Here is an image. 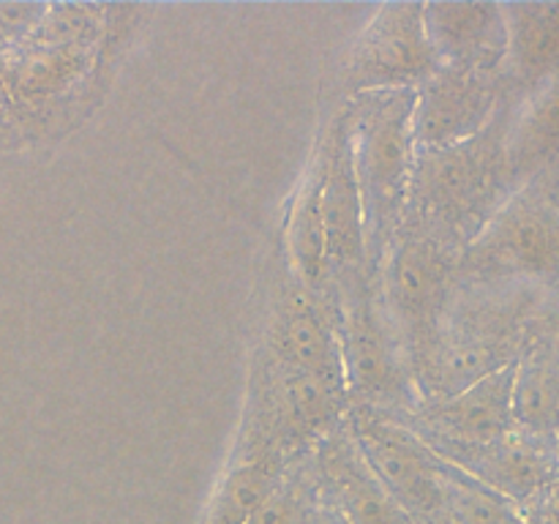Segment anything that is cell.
<instances>
[{
	"label": "cell",
	"mask_w": 559,
	"mask_h": 524,
	"mask_svg": "<svg viewBox=\"0 0 559 524\" xmlns=\"http://www.w3.org/2000/svg\"><path fill=\"white\" fill-rule=\"evenodd\" d=\"M555 287L469 284L459 278L429 342L409 358L420 398H442L516 364Z\"/></svg>",
	"instance_id": "obj_1"
},
{
	"label": "cell",
	"mask_w": 559,
	"mask_h": 524,
	"mask_svg": "<svg viewBox=\"0 0 559 524\" xmlns=\"http://www.w3.org/2000/svg\"><path fill=\"white\" fill-rule=\"evenodd\" d=\"M511 104L480 134L445 147H418L404 218L462 251L513 194L506 162Z\"/></svg>",
	"instance_id": "obj_2"
},
{
	"label": "cell",
	"mask_w": 559,
	"mask_h": 524,
	"mask_svg": "<svg viewBox=\"0 0 559 524\" xmlns=\"http://www.w3.org/2000/svg\"><path fill=\"white\" fill-rule=\"evenodd\" d=\"M349 147L364 207L366 246L371 271L385 254L407 213L418 142L413 134L415 91L369 93L347 98Z\"/></svg>",
	"instance_id": "obj_3"
},
{
	"label": "cell",
	"mask_w": 559,
	"mask_h": 524,
	"mask_svg": "<svg viewBox=\"0 0 559 524\" xmlns=\"http://www.w3.org/2000/svg\"><path fill=\"white\" fill-rule=\"evenodd\" d=\"M349 407V396L309 371L278 364L260 349L251 366L243 424L233 458L293 462L325 440Z\"/></svg>",
	"instance_id": "obj_4"
},
{
	"label": "cell",
	"mask_w": 559,
	"mask_h": 524,
	"mask_svg": "<svg viewBox=\"0 0 559 524\" xmlns=\"http://www.w3.org/2000/svg\"><path fill=\"white\" fill-rule=\"evenodd\" d=\"M559 260L557 169L519 186L459 254L469 284L555 287Z\"/></svg>",
	"instance_id": "obj_5"
},
{
	"label": "cell",
	"mask_w": 559,
	"mask_h": 524,
	"mask_svg": "<svg viewBox=\"0 0 559 524\" xmlns=\"http://www.w3.org/2000/svg\"><path fill=\"white\" fill-rule=\"evenodd\" d=\"M459 254L435 233L404 218L374 271L377 293L404 344L407 360L435 333L459 287Z\"/></svg>",
	"instance_id": "obj_6"
},
{
	"label": "cell",
	"mask_w": 559,
	"mask_h": 524,
	"mask_svg": "<svg viewBox=\"0 0 559 524\" xmlns=\"http://www.w3.org/2000/svg\"><path fill=\"white\" fill-rule=\"evenodd\" d=\"M338 338L349 404L407 413L420 402L407 353L374 278L338 306Z\"/></svg>",
	"instance_id": "obj_7"
},
{
	"label": "cell",
	"mask_w": 559,
	"mask_h": 524,
	"mask_svg": "<svg viewBox=\"0 0 559 524\" xmlns=\"http://www.w3.org/2000/svg\"><path fill=\"white\" fill-rule=\"evenodd\" d=\"M424 25V3H388L374 11L342 69L347 98L415 91L440 69Z\"/></svg>",
	"instance_id": "obj_8"
},
{
	"label": "cell",
	"mask_w": 559,
	"mask_h": 524,
	"mask_svg": "<svg viewBox=\"0 0 559 524\" xmlns=\"http://www.w3.org/2000/svg\"><path fill=\"white\" fill-rule=\"evenodd\" d=\"M342 424L369 473L415 524L429 522L445 511L440 458L413 429L393 415L364 404H349Z\"/></svg>",
	"instance_id": "obj_9"
},
{
	"label": "cell",
	"mask_w": 559,
	"mask_h": 524,
	"mask_svg": "<svg viewBox=\"0 0 559 524\" xmlns=\"http://www.w3.org/2000/svg\"><path fill=\"white\" fill-rule=\"evenodd\" d=\"M325 145V189H322V224H325V260L333 303L342 306L349 295L374 278L366 246L364 207L349 147L347 107L322 131Z\"/></svg>",
	"instance_id": "obj_10"
},
{
	"label": "cell",
	"mask_w": 559,
	"mask_h": 524,
	"mask_svg": "<svg viewBox=\"0 0 559 524\" xmlns=\"http://www.w3.org/2000/svg\"><path fill=\"white\" fill-rule=\"evenodd\" d=\"M513 366L442 398H420L407 413H388L413 429L435 456L484 448L516 431L511 407Z\"/></svg>",
	"instance_id": "obj_11"
},
{
	"label": "cell",
	"mask_w": 559,
	"mask_h": 524,
	"mask_svg": "<svg viewBox=\"0 0 559 524\" xmlns=\"http://www.w3.org/2000/svg\"><path fill=\"white\" fill-rule=\"evenodd\" d=\"M506 104V76L440 66L415 87L413 134L418 147H445L480 134Z\"/></svg>",
	"instance_id": "obj_12"
},
{
	"label": "cell",
	"mask_w": 559,
	"mask_h": 524,
	"mask_svg": "<svg viewBox=\"0 0 559 524\" xmlns=\"http://www.w3.org/2000/svg\"><path fill=\"white\" fill-rule=\"evenodd\" d=\"M278 364L309 371L317 380L328 382L336 391L347 393L338 338V309L331 300L320 298L289 273L267 322L262 347Z\"/></svg>",
	"instance_id": "obj_13"
},
{
	"label": "cell",
	"mask_w": 559,
	"mask_h": 524,
	"mask_svg": "<svg viewBox=\"0 0 559 524\" xmlns=\"http://www.w3.org/2000/svg\"><path fill=\"white\" fill-rule=\"evenodd\" d=\"M317 491L342 524H415L369 473L344 424L311 451Z\"/></svg>",
	"instance_id": "obj_14"
},
{
	"label": "cell",
	"mask_w": 559,
	"mask_h": 524,
	"mask_svg": "<svg viewBox=\"0 0 559 524\" xmlns=\"http://www.w3.org/2000/svg\"><path fill=\"white\" fill-rule=\"evenodd\" d=\"M437 458L473 475L516 508L557 486V442L519 429L491 445L464 448Z\"/></svg>",
	"instance_id": "obj_15"
},
{
	"label": "cell",
	"mask_w": 559,
	"mask_h": 524,
	"mask_svg": "<svg viewBox=\"0 0 559 524\" xmlns=\"http://www.w3.org/2000/svg\"><path fill=\"white\" fill-rule=\"evenodd\" d=\"M424 25L442 66L506 76L502 3H424Z\"/></svg>",
	"instance_id": "obj_16"
},
{
	"label": "cell",
	"mask_w": 559,
	"mask_h": 524,
	"mask_svg": "<svg viewBox=\"0 0 559 524\" xmlns=\"http://www.w3.org/2000/svg\"><path fill=\"white\" fill-rule=\"evenodd\" d=\"M557 306H546L533 322L513 364V424L524 434L557 442Z\"/></svg>",
	"instance_id": "obj_17"
},
{
	"label": "cell",
	"mask_w": 559,
	"mask_h": 524,
	"mask_svg": "<svg viewBox=\"0 0 559 524\" xmlns=\"http://www.w3.org/2000/svg\"><path fill=\"white\" fill-rule=\"evenodd\" d=\"M508 31L506 87L511 104L557 80L559 3L502 5Z\"/></svg>",
	"instance_id": "obj_18"
},
{
	"label": "cell",
	"mask_w": 559,
	"mask_h": 524,
	"mask_svg": "<svg viewBox=\"0 0 559 524\" xmlns=\"http://www.w3.org/2000/svg\"><path fill=\"white\" fill-rule=\"evenodd\" d=\"M322 189H325V145L317 142V151L306 167L304 180L295 189L284 222V246H287L289 273L304 287L331 300V278L325 260V224H322ZM336 306V303H333ZM338 309V306H336Z\"/></svg>",
	"instance_id": "obj_19"
},
{
	"label": "cell",
	"mask_w": 559,
	"mask_h": 524,
	"mask_svg": "<svg viewBox=\"0 0 559 524\" xmlns=\"http://www.w3.org/2000/svg\"><path fill=\"white\" fill-rule=\"evenodd\" d=\"M557 80L508 109L506 162L513 189L557 169Z\"/></svg>",
	"instance_id": "obj_20"
},
{
	"label": "cell",
	"mask_w": 559,
	"mask_h": 524,
	"mask_svg": "<svg viewBox=\"0 0 559 524\" xmlns=\"http://www.w3.org/2000/svg\"><path fill=\"white\" fill-rule=\"evenodd\" d=\"M289 462L276 458H233L216 495L211 497L202 524H246L271 495Z\"/></svg>",
	"instance_id": "obj_21"
},
{
	"label": "cell",
	"mask_w": 559,
	"mask_h": 524,
	"mask_svg": "<svg viewBox=\"0 0 559 524\" xmlns=\"http://www.w3.org/2000/svg\"><path fill=\"white\" fill-rule=\"evenodd\" d=\"M336 513L322 502L317 491L311 453L293 458L271 495L257 505L246 524H336Z\"/></svg>",
	"instance_id": "obj_22"
},
{
	"label": "cell",
	"mask_w": 559,
	"mask_h": 524,
	"mask_svg": "<svg viewBox=\"0 0 559 524\" xmlns=\"http://www.w3.org/2000/svg\"><path fill=\"white\" fill-rule=\"evenodd\" d=\"M442 508L456 524H524L519 508L440 458Z\"/></svg>",
	"instance_id": "obj_23"
},
{
	"label": "cell",
	"mask_w": 559,
	"mask_h": 524,
	"mask_svg": "<svg viewBox=\"0 0 559 524\" xmlns=\"http://www.w3.org/2000/svg\"><path fill=\"white\" fill-rule=\"evenodd\" d=\"M420 524H456V522H453V519L442 511V513H437L435 519H429V522H420Z\"/></svg>",
	"instance_id": "obj_24"
},
{
	"label": "cell",
	"mask_w": 559,
	"mask_h": 524,
	"mask_svg": "<svg viewBox=\"0 0 559 524\" xmlns=\"http://www.w3.org/2000/svg\"><path fill=\"white\" fill-rule=\"evenodd\" d=\"M336 519H338V516H336ZM336 524H342V522H336Z\"/></svg>",
	"instance_id": "obj_25"
}]
</instances>
